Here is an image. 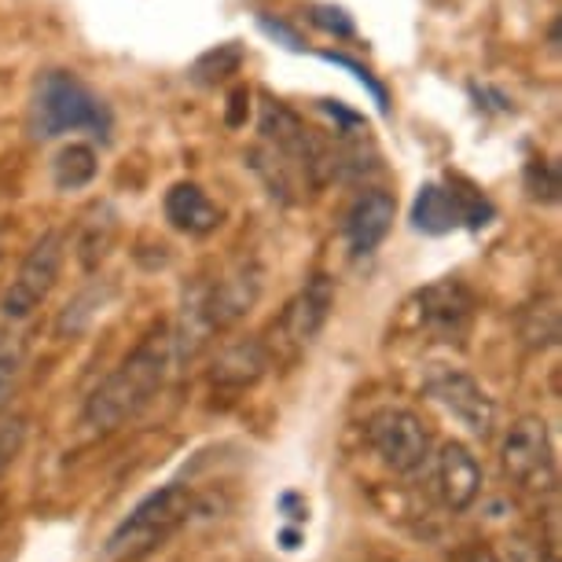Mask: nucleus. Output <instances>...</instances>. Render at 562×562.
<instances>
[{"label": "nucleus", "instance_id": "obj_1", "mask_svg": "<svg viewBox=\"0 0 562 562\" xmlns=\"http://www.w3.org/2000/svg\"><path fill=\"white\" fill-rule=\"evenodd\" d=\"M169 364H173V335L166 324L140 338V346L92 390L81 408V423L97 434L119 430L125 419L140 416L151 405L158 390L166 386Z\"/></svg>", "mask_w": 562, "mask_h": 562}, {"label": "nucleus", "instance_id": "obj_2", "mask_svg": "<svg viewBox=\"0 0 562 562\" xmlns=\"http://www.w3.org/2000/svg\"><path fill=\"white\" fill-rule=\"evenodd\" d=\"M254 169L269 184L272 195L283 203H294L302 192L321 184L327 155L313 140L310 130L299 122V114L288 111L283 103L265 100L261 108V144L250 151Z\"/></svg>", "mask_w": 562, "mask_h": 562}, {"label": "nucleus", "instance_id": "obj_3", "mask_svg": "<svg viewBox=\"0 0 562 562\" xmlns=\"http://www.w3.org/2000/svg\"><path fill=\"white\" fill-rule=\"evenodd\" d=\"M195 507L192 490L184 485H162L158 493H151L147 501L133 507V515L114 529L108 548H103V562H133L151 555L155 548H162L180 526L188 522Z\"/></svg>", "mask_w": 562, "mask_h": 562}, {"label": "nucleus", "instance_id": "obj_4", "mask_svg": "<svg viewBox=\"0 0 562 562\" xmlns=\"http://www.w3.org/2000/svg\"><path fill=\"white\" fill-rule=\"evenodd\" d=\"M111 114L103 100L78 81L74 74L52 70L37 81L34 92V133L37 136H63V133H108Z\"/></svg>", "mask_w": 562, "mask_h": 562}, {"label": "nucleus", "instance_id": "obj_5", "mask_svg": "<svg viewBox=\"0 0 562 562\" xmlns=\"http://www.w3.org/2000/svg\"><path fill=\"white\" fill-rule=\"evenodd\" d=\"M63 258H67V236L59 228H48L26 250L23 265L12 276V283H8V291L0 294V316L4 321H26L30 313L41 310V302L52 294L63 272Z\"/></svg>", "mask_w": 562, "mask_h": 562}, {"label": "nucleus", "instance_id": "obj_6", "mask_svg": "<svg viewBox=\"0 0 562 562\" xmlns=\"http://www.w3.org/2000/svg\"><path fill=\"white\" fill-rule=\"evenodd\" d=\"M364 438L371 445V452L397 474L419 471L430 456V430L423 427V419L412 408L386 405L371 412V419L364 423Z\"/></svg>", "mask_w": 562, "mask_h": 562}, {"label": "nucleus", "instance_id": "obj_7", "mask_svg": "<svg viewBox=\"0 0 562 562\" xmlns=\"http://www.w3.org/2000/svg\"><path fill=\"white\" fill-rule=\"evenodd\" d=\"M423 390L434 405H441L449 416L460 423L467 434L474 438H493L496 430V405L485 390L474 383L467 371L460 368H445V364H434L427 375H423Z\"/></svg>", "mask_w": 562, "mask_h": 562}, {"label": "nucleus", "instance_id": "obj_8", "mask_svg": "<svg viewBox=\"0 0 562 562\" xmlns=\"http://www.w3.org/2000/svg\"><path fill=\"white\" fill-rule=\"evenodd\" d=\"M504 474L522 490H551L555 485V452H551L548 423L540 416H522L512 423L501 445Z\"/></svg>", "mask_w": 562, "mask_h": 562}, {"label": "nucleus", "instance_id": "obj_9", "mask_svg": "<svg viewBox=\"0 0 562 562\" xmlns=\"http://www.w3.org/2000/svg\"><path fill=\"white\" fill-rule=\"evenodd\" d=\"M416 313L434 342L463 346V338L471 335L474 313H479V299H474V291L463 280L449 276V280L430 283V288L416 294Z\"/></svg>", "mask_w": 562, "mask_h": 562}, {"label": "nucleus", "instance_id": "obj_10", "mask_svg": "<svg viewBox=\"0 0 562 562\" xmlns=\"http://www.w3.org/2000/svg\"><path fill=\"white\" fill-rule=\"evenodd\" d=\"M261 299V269L254 261H239L221 276L214 288H199L195 305L203 313L210 331H225L254 310V302Z\"/></svg>", "mask_w": 562, "mask_h": 562}, {"label": "nucleus", "instance_id": "obj_11", "mask_svg": "<svg viewBox=\"0 0 562 562\" xmlns=\"http://www.w3.org/2000/svg\"><path fill=\"white\" fill-rule=\"evenodd\" d=\"M485 217H493L490 203L482 195H474L471 188L467 192H456V188H441V184H427L419 188V199L412 206V225L427 236H445V232L460 228V225H485Z\"/></svg>", "mask_w": 562, "mask_h": 562}, {"label": "nucleus", "instance_id": "obj_12", "mask_svg": "<svg viewBox=\"0 0 562 562\" xmlns=\"http://www.w3.org/2000/svg\"><path fill=\"white\" fill-rule=\"evenodd\" d=\"M335 310V283L324 272H316L313 280H305V288L288 302V310L280 316L283 342L294 349H305L321 338L327 316Z\"/></svg>", "mask_w": 562, "mask_h": 562}, {"label": "nucleus", "instance_id": "obj_13", "mask_svg": "<svg viewBox=\"0 0 562 562\" xmlns=\"http://www.w3.org/2000/svg\"><path fill=\"white\" fill-rule=\"evenodd\" d=\"M394 217H397V203L390 192H379V188L360 192L353 199V206H349L346 225H342L349 250H353L357 258L375 254L379 247H383V239L390 236V228H394Z\"/></svg>", "mask_w": 562, "mask_h": 562}, {"label": "nucleus", "instance_id": "obj_14", "mask_svg": "<svg viewBox=\"0 0 562 562\" xmlns=\"http://www.w3.org/2000/svg\"><path fill=\"white\" fill-rule=\"evenodd\" d=\"M272 364V353L261 338H239V342L225 346L210 368V386L228 390V394H243V390L258 386L265 371Z\"/></svg>", "mask_w": 562, "mask_h": 562}, {"label": "nucleus", "instance_id": "obj_15", "mask_svg": "<svg viewBox=\"0 0 562 562\" xmlns=\"http://www.w3.org/2000/svg\"><path fill=\"white\" fill-rule=\"evenodd\" d=\"M438 490L449 512H467L482 493V467L463 441H445L438 456Z\"/></svg>", "mask_w": 562, "mask_h": 562}, {"label": "nucleus", "instance_id": "obj_16", "mask_svg": "<svg viewBox=\"0 0 562 562\" xmlns=\"http://www.w3.org/2000/svg\"><path fill=\"white\" fill-rule=\"evenodd\" d=\"M166 221L184 236H210L221 225V206L199 184H173L166 192Z\"/></svg>", "mask_w": 562, "mask_h": 562}, {"label": "nucleus", "instance_id": "obj_17", "mask_svg": "<svg viewBox=\"0 0 562 562\" xmlns=\"http://www.w3.org/2000/svg\"><path fill=\"white\" fill-rule=\"evenodd\" d=\"M114 236H119V210L111 203H92L85 210L81 228H78V258L85 269H97V265L108 258L114 247Z\"/></svg>", "mask_w": 562, "mask_h": 562}, {"label": "nucleus", "instance_id": "obj_18", "mask_svg": "<svg viewBox=\"0 0 562 562\" xmlns=\"http://www.w3.org/2000/svg\"><path fill=\"white\" fill-rule=\"evenodd\" d=\"M97 173H100V158L89 144H67L56 155V162H52V177H56V188H63V192L92 184Z\"/></svg>", "mask_w": 562, "mask_h": 562}, {"label": "nucleus", "instance_id": "obj_19", "mask_svg": "<svg viewBox=\"0 0 562 562\" xmlns=\"http://www.w3.org/2000/svg\"><path fill=\"white\" fill-rule=\"evenodd\" d=\"M108 299H111V288H108V283H89V288H85L74 302H67V310L59 313L56 335H59V338L81 335L85 327H89V324L100 316V310L108 305Z\"/></svg>", "mask_w": 562, "mask_h": 562}, {"label": "nucleus", "instance_id": "obj_20", "mask_svg": "<svg viewBox=\"0 0 562 562\" xmlns=\"http://www.w3.org/2000/svg\"><path fill=\"white\" fill-rule=\"evenodd\" d=\"M518 335L529 349H548L559 342V305L555 299H540L526 305L518 316Z\"/></svg>", "mask_w": 562, "mask_h": 562}, {"label": "nucleus", "instance_id": "obj_21", "mask_svg": "<svg viewBox=\"0 0 562 562\" xmlns=\"http://www.w3.org/2000/svg\"><path fill=\"white\" fill-rule=\"evenodd\" d=\"M23 441H26V423L23 419H4V423H0V474L12 467L19 449H23Z\"/></svg>", "mask_w": 562, "mask_h": 562}, {"label": "nucleus", "instance_id": "obj_22", "mask_svg": "<svg viewBox=\"0 0 562 562\" xmlns=\"http://www.w3.org/2000/svg\"><path fill=\"white\" fill-rule=\"evenodd\" d=\"M15 375H19V349L0 346V408H4L8 394H12Z\"/></svg>", "mask_w": 562, "mask_h": 562}, {"label": "nucleus", "instance_id": "obj_23", "mask_svg": "<svg viewBox=\"0 0 562 562\" xmlns=\"http://www.w3.org/2000/svg\"><path fill=\"white\" fill-rule=\"evenodd\" d=\"M280 507H283V512H288L291 522H305V518H310V504H302V507H299V496H294V493L283 496Z\"/></svg>", "mask_w": 562, "mask_h": 562}, {"label": "nucleus", "instance_id": "obj_24", "mask_svg": "<svg viewBox=\"0 0 562 562\" xmlns=\"http://www.w3.org/2000/svg\"><path fill=\"white\" fill-rule=\"evenodd\" d=\"M280 544L288 548V551L302 548V533H299V529H280Z\"/></svg>", "mask_w": 562, "mask_h": 562}, {"label": "nucleus", "instance_id": "obj_25", "mask_svg": "<svg viewBox=\"0 0 562 562\" xmlns=\"http://www.w3.org/2000/svg\"><path fill=\"white\" fill-rule=\"evenodd\" d=\"M467 562H496V555H493V551H474Z\"/></svg>", "mask_w": 562, "mask_h": 562}, {"label": "nucleus", "instance_id": "obj_26", "mask_svg": "<svg viewBox=\"0 0 562 562\" xmlns=\"http://www.w3.org/2000/svg\"><path fill=\"white\" fill-rule=\"evenodd\" d=\"M0 254H4V236H0Z\"/></svg>", "mask_w": 562, "mask_h": 562}]
</instances>
